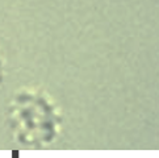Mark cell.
<instances>
[{"label": "cell", "instance_id": "6da1fadb", "mask_svg": "<svg viewBox=\"0 0 159 158\" xmlns=\"http://www.w3.org/2000/svg\"><path fill=\"white\" fill-rule=\"evenodd\" d=\"M2 77H3V74H2V62H0V83H2Z\"/></svg>", "mask_w": 159, "mask_h": 158}]
</instances>
